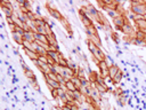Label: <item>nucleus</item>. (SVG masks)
I'll use <instances>...</instances> for the list:
<instances>
[{
	"label": "nucleus",
	"mask_w": 146,
	"mask_h": 110,
	"mask_svg": "<svg viewBox=\"0 0 146 110\" xmlns=\"http://www.w3.org/2000/svg\"><path fill=\"white\" fill-rule=\"evenodd\" d=\"M130 11L136 16L144 17L146 15V1H130Z\"/></svg>",
	"instance_id": "obj_1"
},
{
	"label": "nucleus",
	"mask_w": 146,
	"mask_h": 110,
	"mask_svg": "<svg viewBox=\"0 0 146 110\" xmlns=\"http://www.w3.org/2000/svg\"><path fill=\"white\" fill-rule=\"evenodd\" d=\"M0 7L2 9V11L6 14V16H13L15 14V8L13 7V3L9 2V1H6V0H2L0 1Z\"/></svg>",
	"instance_id": "obj_2"
},
{
	"label": "nucleus",
	"mask_w": 146,
	"mask_h": 110,
	"mask_svg": "<svg viewBox=\"0 0 146 110\" xmlns=\"http://www.w3.org/2000/svg\"><path fill=\"white\" fill-rule=\"evenodd\" d=\"M46 8H47L48 13H49L54 18H56V19H58V21H62V19H63V17H64V16L60 14V11H59L57 8L52 7L50 2H47V3H46Z\"/></svg>",
	"instance_id": "obj_3"
},
{
	"label": "nucleus",
	"mask_w": 146,
	"mask_h": 110,
	"mask_svg": "<svg viewBox=\"0 0 146 110\" xmlns=\"http://www.w3.org/2000/svg\"><path fill=\"white\" fill-rule=\"evenodd\" d=\"M121 32H123V34L124 36H130V37H136V32H135V30H133V26L130 24V22H129V19L127 18L125 19V24L123 25V28L121 29Z\"/></svg>",
	"instance_id": "obj_4"
},
{
	"label": "nucleus",
	"mask_w": 146,
	"mask_h": 110,
	"mask_svg": "<svg viewBox=\"0 0 146 110\" xmlns=\"http://www.w3.org/2000/svg\"><path fill=\"white\" fill-rule=\"evenodd\" d=\"M125 19H127V16H125V15H119V16L114 17V18L112 19V22H113L115 29L119 30V31H121V29H122L123 25L125 24Z\"/></svg>",
	"instance_id": "obj_5"
},
{
	"label": "nucleus",
	"mask_w": 146,
	"mask_h": 110,
	"mask_svg": "<svg viewBox=\"0 0 146 110\" xmlns=\"http://www.w3.org/2000/svg\"><path fill=\"white\" fill-rule=\"evenodd\" d=\"M86 7H87V15L92 19V21H97V17H98V9H96L91 3H87L86 5Z\"/></svg>",
	"instance_id": "obj_6"
},
{
	"label": "nucleus",
	"mask_w": 146,
	"mask_h": 110,
	"mask_svg": "<svg viewBox=\"0 0 146 110\" xmlns=\"http://www.w3.org/2000/svg\"><path fill=\"white\" fill-rule=\"evenodd\" d=\"M79 17H80V19H81V22H82V24H83V26L87 29V28H89V26H91L94 23V21L88 16V15H86L82 10H80L79 9Z\"/></svg>",
	"instance_id": "obj_7"
},
{
	"label": "nucleus",
	"mask_w": 146,
	"mask_h": 110,
	"mask_svg": "<svg viewBox=\"0 0 146 110\" xmlns=\"http://www.w3.org/2000/svg\"><path fill=\"white\" fill-rule=\"evenodd\" d=\"M135 26L137 28V31L146 32V18L145 17H137L135 21Z\"/></svg>",
	"instance_id": "obj_8"
},
{
	"label": "nucleus",
	"mask_w": 146,
	"mask_h": 110,
	"mask_svg": "<svg viewBox=\"0 0 146 110\" xmlns=\"http://www.w3.org/2000/svg\"><path fill=\"white\" fill-rule=\"evenodd\" d=\"M23 49H24V53L26 54V56L33 62V61H38L39 60V54L38 53H35V52H33V50H31V49H29V48H24L23 47Z\"/></svg>",
	"instance_id": "obj_9"
},
{
	"label": "nucleus",
	"mask_w": 146,
	"mask_h": 110,
	"mask_svg": "<svg viewBox=\"0 0 146 110\" xmlns=\"http://www.w3.org/2000/svg\"><path fill=\"white\" fill-rule=\"evenodd\" d=\"M22 66H23V70H24V74H25V77L27 78V80H32V79H36V77H35V74H34V72L31 70V69H29V68H26V65L24 64V62H22Z\"/></svg>",
	"instance_id": "obj_10"
},
{
	"label": "nucleus",
	"mask_w": 146,
	"mask_h": 110,
	"mask_svg": "<svg viewBox=\"0 0 146 110\" xmlns=\"http://www.w3.org/2000/svg\"><path fill=\"white\" fill-rule=\"evenodd\" d=\"M11 37H13V39L15 40V42L16 44H18L19 46H23V42H24V37H23V34H21L19 32H11Z\"/></svg>",
	"instance_id": "obj_11"
},
{
	"label": "nucleus",
	"mask_w": 146,
	"mask_h": 110,
	"mask_svg": "<svg viewBox=\"0 0 146 110\" xmlns=\"http://www.w3.org/2000/svg\"><path fill=\"white\" fill-rule=\"evenodd\" d=\"M23 37H24V41H27V42H30V44H34V42H35V33L32 32V31L25 32V33L23 34Z\"/></svg>",
	"instance_id": "obj_12"
},
{
	"label": "nucleus",
	"mask_w": 146,
	"mask_h": 110,
	"mask_svg": "<svg viewBox=\"0 0 146 110\" xmlns=\"http://www.w3.org/2000/svg\"><path fill=\"white\" fill-rule=\"evenodd\" d=\"M88 79H89V81L94 85V84H96V82L99 80V73H98L97 71L90 70V71H89V77H88Z\"/></svg>",
	"instance_id": "obj_13"
},
{
	"label": "nucleus",
	"mask_w": 146,
	"mask_h": 110,
	"mask_svg": "<svg viewBox=\"0 0 146 110\" xmlns=\"http://www.w3.org/2000/svg\"><path fill=\"white\" fill-rule=\"evenodd\" d=\"M60 23L63 24V26L65 28V30L67 31V33L70 34V36H72L73 34V31H72V26H71V24H70V22L65 18V17H63V19L60 21Z\"/></svg>",
	"instance_id": "obj_14"
},
{
	"label": "nucleus",
	"mask_w": 146,
	"mask_h": 110,
	"mask_svg": "<svg viewBox=\"0 0 146 110\" xmlns=\"http://www.w3.org/2000/svg\"><path fill=\"white\" fill-rule=\"evenodd\" d=\"M120 70V68L114 63V64H112L111 66H110V79L112 80L114 77H115V74L117 73V71Z\"/></svg>",
	"instance_id": "obj_15"
},
{
	"label": "nucleus",
	"mask_w": 146,
	"mask_h": 110,
	"mask_svg": "<svg viewBox=\"0 0 146 110\" xmlns=\"http://www.w3.org/2000/svg\"><path fill=\"white\" fill-rule=\"evenodd\" d=\"M122 77H123V72H122V70L120 69V70L117 71V73L115 74V77L112 79V82H113L114 85H117L119 82H121V80H122Z\"/></svg>",
	"instance_id": "obj_16"
},
{
	"label": "nucleus",
	"mask_w": 146,
	"mask_h": 110,
	"mask_svg": "<svg viewBox=\"0 0 146 110\" xmlns=\"http://www.w3.org/2000/svg\"><path fill=\"white\" fill-rule=\"evenodd\" d=\"M88 39H90L97 47H99V48H102V41H100V38H99V36L97 34V36H89L88 37Z\"/></svg>",
	"instance_id": "obj_17"
},
{
	"label": "nucleus",
	"mask_w": 146,
	"mask_h": 110,
	"mask_svg": "<svg viewBox=\"0 0 146 110\" xmlns=\"http://www.w3.org/2000/svg\"><path fill=\"white\" fill-rule=\"evenodd\" d=\"M86 32H87V36L89 37V36H97L98 34V31H97V29H96V26L92 24L91 26H89V28H87L86 29Z\"/></svg>",
	"instance_id": "obj_18"
},
{
	"label": "nucleus",
	"mask_w": 146,
	"mask_h": 110,
	"mask_svg": "<svg viewBox=\"0 0 146 110\" xmlns=\"http://www.w3.org/2000/svg\"><path fill=\"white\" fill-rule=\"evenodd\" d=\"M65 89H66V91H70V92H75V91H76V87H75L73 80L70 79V80L66 81V84H65Z\"/></svg>",
	"instance_id": "obj_19"
},
{
	"label": "nucleus",
	"mask_w": 146,
	"mask_h": 110,
	"mask_svg": "<svg viewBox=\"0 0 146 110\" xmlns=\"http://www.w3.org/2000/svg\"><path fill=\"white\" fill-rule=\"evenodd\" d=\"M35 53H38L39 55H44V56H47V55H48V50H46L44 48H42V47L38 46L36 44H35Z\"/></svg>",
	"instance_id": "obj_20"
},
{
	"label": "nucleus",
	"mask_w": 146,
	"mask_h": 110,
	"mask_svg": "<svg viewBox=\"0 0 146 110\" xmlns=\"http://www.w3.org/2000/svg\"><path fill=\"white\" fill-rule=\"evenodd\" d=\"M58 52H59V50H58ZM58 52H57V50H48V55H49V56H51V57L56 61V63H57V64H58V61H59Z\"/></svg>",
	"instance_id": "obj_21"
},
{
	"label": "nucleus",
	"mask_w": 146,
	"mask_h": 110,
	"mask_svg": "<svg viewBox=\"0 0 146 110\" xmlns=\"http://www.w3.org/2000/svg\"><path fill=\"white\" fill-rule=\"evenodd\" d=\"M136 38L141 40V41H145L146 42V32H143V31H136Z\"/></svg>",
	"instance_id": "obj_22"
},
{
	"label": "nucleus",
	"mask_w": 146,
	"mask_h": 110,
	"mask_svg": "<svg viewBox=\"0 0 146 110\" xmlns=\"http://www.w3.org/2000/svg\"><path fill=\"white\" fill-rule=\"evenodd\" d=\"M30 81V85L34 88V89H36L38 92H40V86H39V84H38V80L36 79H32V80H29Z\"/></svg>",
	"instance_id": "obj_23"
},
{
	"label": "nucleus",
	"mask_w": 146,
	"mask_h": 110,
	"mask_svg": "<svg viewBox=\"0 0 146 110\" xmlns=\"http://www.w3.org/2000/svg\"><path fill=\"white\" fill-rule=\"evenodd\" d=\"M50 94H51V96H52V99H54V100H58V99H59V95H58V89L52 88V89L50 91Z\"/></svg>",
	"instance_id": "obj_24"
},
{
	"label": "nucleus",
	"mask_w": 146,
	"mask_h": 110,
	"mask_svg": "<svg viewBox=\"0 0 146 110\" xmlns=\"http://www.w3.org/2000/svg\"><path fill=\"white\" fill-rule=\"evenodd\" d=\"M117 102H120V104H121L122 107L125 105V97H124V94L117 96Z\"/></svg>",
	"instance_id": "obj_25"
},
{
	"label": "nucleus",
	"mask_w": 146,
	"mask_h": 110,
	"mask_svg": "<svg viewBox=\"0 0 146 110\" xmlns=\"http://www.w3.org/2000/svg\"><path fill=\"white\" fill-rule=\"evenodd\" d=\"M23 7H24V8H26L29 11H32V7H31V2H30V1L25 0V1H24V3H23Z\"/></svg>",
	"instance_id": "obj_26"
},
{
	"label": "nucleus",
	"mask_w": 146,
	"mask_h": 110,
	"mask_svg": "<svg viewBox=\"0 0 146 110\" xmlns=\"http://www.w3.org/2000/svg\"><path fill=\"white\" fill-rule=\"evenodd\" d=\"M39 62H41V63H44V64H48V58H47V56H44V55H40L39 56V60H38Z\"/></svg>",
	"instance_id": "obj_27"
},
{
	"label": "nucleus",
	"mask_w": 146,
	"mask_h": 110,
	"mask_svg": "<svg viewBox=\"0 0 146 110\" xmlns=\"http://www.w3.org/2000/svg\"><path fill=\"white\" fill-rule=\"evenodd\" d=\"M111 36H112V39L114 40L115 44H119V39H117V33L114 32V31H111Z\"/></svg>",
	"instance_id": "obj_28"
},
{
	"label": "nucleus",
	"mask_w": 146,
	"mask_h": 110,
	"mask_svg": "<svg viewBox=\"0 0 146 110\" xmlns=\"http://www.w3.org/2000/svg\"><path fill=\"white\" fill-rule=\"evenodd\" d=\"M6 21H7V23H8L9 25L15 24V23H14V21H13V17H10V16H6Z\"/></svg>",
	"instance_id": "obj_29"
},
{
	"label": "nucleus",
	"mask_w": 146,
	"mask_h": 110,
	"mask_svg": "<svg viewBox=\"0 0 146 110\" xmlns=\"http://www.w3.org/2000/svg\"><path fill=\"white\" fill-rule=\"evenodd\" d=\"M113 110H114V109H113Z\"/></svg>",
	"instance_id": "obj_30"
}]
</instances>
